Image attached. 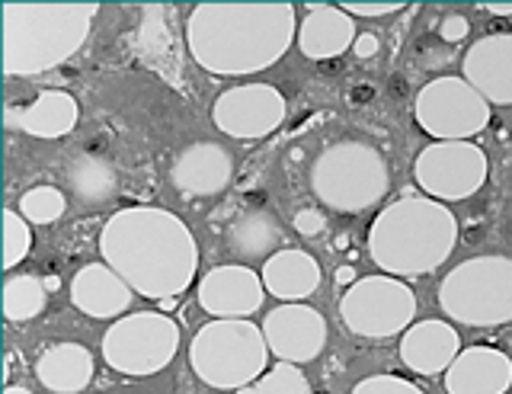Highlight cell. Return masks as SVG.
<instances>
[{
	"label": "cell",
	"mask_w": 512,
	"mask_h": 394,
	"mask_svg": "<svg viewBox=\"0 0 512 394\" xmlns=\"http://www.w3.org/2000/svg\"><path fill=\"white\" fill-rule=\"evenodd\" d=\"M103 263L144 298H176L199 266L196 238L180 215L154 206H128L100 234Z\"/></svg>",
	"instance_id": "cell-1"
},
{
	"label": "cell",
	"mask_w": 512,
	"mask_h": 394,
	"mask_svg": "<svg viewBox=\"0 0 512 394\" xmlns=\"http://www.w3.org/2000/svg\"><path fill=\"white\" fill-rule=\"evenodd\" d=\"M292 7L202 4L189 17L192 58L212 74H250L285 55L292 39Z\"/></svg>",
	"instance_id": "cell-2"
},
{
	"label": "cell",
	"mask_w": 512,
	"mask_h": 394,
	"mask_svg": "<svg viewBox=\"0 0 512 394\" xmlns=\"http://www.w3.org/2000/svg\"><path fill=\"white\" fill-rule=\"evenodd\" d=\"M96 4H7L4 68L7 74H42L84 45Z\"/></svg>",
	"instance_id": "cell-3"
},
{
	"label": "cell",
	"mask_w": 512,
	"mask_h": 394,
	"mask_svg": "<svg viewBox=\"0 0 512 394\" xmlns=\"http://www.w3.org/2000/svg\"><path fill=\"white\" fill-rule=\"evenodd\" d=\"M455 218L432 202H397L372 228V257L391 273H426L448 257Z\"/></svg>",
	"instance_id": "cell-4"
},
{
	"label": "cell",
	"mask_w": 512,
	"mask_h": 394,
	"mask_svg": "<svg viewBox=\"0 0 512 394\" xmlns=\"http://www.w3.org/2000/svg\"><path fill=\"white\" fill-rule=\"evenodd\" d=\"M189 362L205 385L221 391L244 388L266 366V340L247 321H215L192 340Z\"/></svg>",
	"instance_id": "cell-5"
},
{
	"label": "cell",
	"mask_w": 512,
	"mask_h": 394,
	"mask_svg": "<svg viewBox=\"0 0 512 394\" xmlns=\"http://www.w3.org/2000/svg\"><path fill=\"white\" fill-rule=\"evenodd\" d=\"M314 193L340 212H359L388 186V167L368 145H336L317 157L311 173Z\"/></svg>",
	"instance_id": "cell-6"
},
{
	"label": "cell",
	"mask_w": 512,
	"mask_h": 394,
	"mask_svg": "<svg viewBox=\"0 0 512 394\" xmlns=\"http://www.w3.org/2000/svg\"><path fill=\"white\" fill-rule=\"evenodd\" d=\"M442 305L464 324H500L512 318V260H471L445 279Z\"/></svg>",
	"instance_id": "cell-7"
},
{
	"label": "cell",
	"mask_w": 512,
	"mask_h": 394,
	"mask_svg": "<svg viewBox=\"0 0 512 394\" xmlns=\"http://www.w3.org/2000/svg\"><path fill=\"white\" fill-rule=\"evenodd\" d=\"M180 330L164 311H138L119 318L103 337V359L122 375H154L170 366Z\"/></svg>",
	"instance_id": "cell-8"
},
{
	"label": "cell",
	"mask_w": 512,
	"mask_h": 394,
	"mask_svg": "<svg viewBox=\"0 0 512 394\" xmlns=\"http://www.w3.org/2000/svg\"><path fill=\"white\" fill-rule=\"evenodd\" d=\"M416 311V298L410 289L391 279H368L352 286L343 298L346 324L365 337H388L397 334Z\"/></svg>",
	"instance_id": "cell-9"
},
{
	"label": "cell",
	"mask_w": 512,
	"mask_h": 394,
	"mask_svg": "<svg viewBox=\"0 0 512 394\" xmlns=\"http://www.w3.org/2000/svg\"><path fill=\"white\" fill-rule=\"evenodd\" d=\"M285 116V103L276 87L244 84L224 90L215 103V125L234 138H263Z\"/></svg>",
	"instance_id": "cell-10"
},
{
	"label": "cell",
	"mask_w": 512,
	"mask_h": 394,
	"mask_svg": "<svg viewBox=\"0 0 512 394\" xmlns=\"http://www.w3.org/2000/svg\"><path fill=\"white\" fill-rule=\"evenodd\" d=\"M416 113H420L423 129L436 135H474L487 122V109L477 100V93H471V87L455 77L429 84L420 93Z\"/></svg>",
	"instance_id": "cell-11"
},
{
	"label": "cell",
	"mask_w": 512,
	"mask_h": 394,
	"mask_svg": "<svg viewBox=\"0 0 512 394\" xmlns=\"http://www.w3.org/2000/svg\"><path fill=\"white\" fill-rule=\"evenodd\" d=\"M416 177L429 193L458 199L484 180V157L474 145H432L416 164Z\"/></svg>",
	"instance_id": "cell-12"
},
{
	"label": "cell",
	"mask_w": 512,
	"mask_h": 394,
	"mask_svg": "<svg viewBox=\"0 0 512 394\" xmlns=\"http://www.w3.org/2000/svg\"><path fill=\"white\" fill-rule=\"evenodd\" d=\"M234 161L215 141H196V145L183 148L170 164V183L189 199L218 196L224 186L231 183Z\"/></svg>",
	"instance_id": "cell-13"
},
{
	"label": "cell",
	"mask_w": 512,
	"mask_h": 394,
	"mask_svg": "<svg viewBox=\"0 0 512 394\" xmlns=\"http://www.w3.org/2000/svg\"><path fill=\"white\" fill-rule=\"evenodd\" d=\"M269 350L288 362H308L324 346V318L314 308L304 305H282L269 311L263 324Z\"/></svg>",
	"instance_id": "cell-14"
},
{
	"label": "cell",
	"mask_w": 512,
	"mask_h": 394,
	"mask_svg": "<svg viewBox=\"0 0 512 394\" xmlns=\"http://www.w3.org/2000/svg\"><path fill=\"white\" fill-rule=\"evenodd\" d=\"M199 305L224 321L244 318L263 305V282L247 266H215L199 286Z\"/></svg>",
	"instance_id": "cell-15"
},
{
	"label": "cell",
	"mask_w": 512,
	"mask_h": 394,
	"mask_svg": "<svg viewBox=\"0 0 512 394\" xmlns=\"http://www.w3.org/2000/svg\"><path fill=\"white\" fill-rule=\"evenodd\" d=\"M71 302L87 318H119L132 305V289L106 263H87L71 282Z\"/></svg>",
	"instance_id": "cell-16"
},
{
	"label": "cell",
	"mask_w": 512,
	"mask_h": 394,
	"mask_svg": "<svg viewBox=\"0 0 512 394\" xmlns=\"http://www.w3.org/2000/svg\"><path fill=\"white\" fill-rule=\"evenodd\" d=\"M7 122L36 138H61L77 125V103L64 90H42L23 106H7Z\"/></svg>",
	"instance_id": "cell-17"
},
{
	"label": "cell",
	"mask_w": 512,
	"mask_h": 394,
	"mask_svg": "<svg viewBox=\"0 0 512 394\" xmlns=\"http://www.w3.org/2000/svg\"><path fill=\"white\" fill-rule=\"evenodd\" d=\"M39 382L55 394H77L93 378V356L80 343H55L36 362Z\"/></svg>",
	"instance_id": "cell-18"
},
{
	"label": "cell",
	"mask_w": 512,
	"mask_h": 394,
	"mask_svg": "<svg viewBox=\"0 0 512 394\" xmlns=\"http://www.w3.org/2000/svg\"><path fill=\"white\" fill-rule=\"evenodd\" d=\"M468 74L496 103H512V36L480 39L468 55Z\"/></svg>",
	"instance_id": "cell-19"
},
{
	"label": "cell",
	"mask_w": 512,
	"mask_h": 394,
	"mask_svg": "<svg viewBox=\"0 0 512 394\" xmlns=\"http://www.w3.org/2000/svg\"><path fill=\"white\" fill-rule=\"evenodd\" d=\"M509 385V362L496 350H468L452 372H448V391L452 394H500Z\"/></svg>",
	"instance_id": "cell-20"
},
{
	"label": "cell",
	"mask_w": 512,
	"mask_h": 394,
	"mask_svg": "<svg viewBox=\"0 0 512 394\" xmlns=\"http://www.w3.org/2000/svg\"><path fill=\"white\" fill-rule=\"evenodd\" d=\"M263 282L272 295L279 298H304L317 289L320 266L314 257L301 254V250H279L263 266Z\"/></svg>",
	"instance_id": "cell-21"
},
{
	"label": "cell",
	"mask_w": 512,
	"mask_h": 394,
	"mask_svg": "<svg viewBox=\"0 0 512 394\" xmlns=\"http://www.w3.org/2000/svg\"><path fill=\"white\" fill-rule=\"evenodd\" d=\"M352 42V23L336 7H311L308 20L301 26V52L327 61L330 55L340 58Z\"/></svg>",
	"instance_id": "cell-22"
},
{
	"label": "cell",
	"mask_w": 512,
	"mask_h": 394,
	"mask_svg": "<svg viewBox=\"0 0 512 394\" xmlns=\"http://www.w3.org/2000/svg\"><path fill=\"white\" fill-rule=\"evenodd\" d=\"M224 241L237 260H263L279 247V225L266 209H247L228 225Z\"/></svg>",
	"instance_id": "cell-23"
},
{
	"label": "cell",
	"mask_w": 512,
	"mask_h": 394,
	"mask_svg": "<svg viewBox=\"0 0 512 394\" xmlns=\"http://www.w3.org/2000/svg\"><path fill=\"white\" fill-rule=\"evenodd\" d=\"M68 186L87 209H96L116 199L119 177H116V167H112L106 157L77 154L68 164Z\"/></svg>",
	"instance_id": "cell-24"
},
{
	"label": "cell",
	"mask_w": 512,
	"mask_h": 394,
	"mask_svg": "<svg viewBox=\"0 0 512 394\" xmlns=\"http://www.w3.org/2000/svg\"><path fill=\"white\" fill-rule=\"evenodd\" d=\"M455 353V334L439 321H426L404 337V359L416 372H436Z\"/></svg>",
	"instance_id": "cell-25"
},
{
	"label": "cell",
	"mask_w": 512,
	"mask_h": 394,
	"mask_svg": "<svg viewBox=\"0 0 512 394\" xmlns=\"http://www.w3.org/2000/svg\"><path fill=\"white\" fill-rule=\"evenodd\" d=\"M45 282L36 276H10L4 286L7 321H32L45 311Z\"/></svg>",
	"instance_id": "cell-26"
},
{
	"label": "cell",
	"mask_w": 512,
	"mask_h": 394,
	"mask_svg": "<svg viewBox=\"0 0 512 394\" xmlns=\"http://www.w3.org/2000/svg\"><path fill=\"white\" fill-rule=\"evenodd\" d=\"M64 209H68V199H64V193L55 186H32L20 196V215L26 222H36V225L58 222Z\"/></svg>",
	"instance_id": "cell-27"
},
{
	"label": "cell",
	"mask_w": 512,
	"mask_h": 394,
	"mask_svg": "<svg viewBox=\"0 0 512 394\" xmlns=\"http://www.w3.org/2000/svg\"><path fill=\"white\" fill-rule=\"evenodd\" d=\"M32 250V228L26 225V218L16 212V209H7L4 212V266L13 270L16 263L26 260V254Z\"/></svg>",
	"instance_id": "cell-28"
},
{
	"label": "cell",
	"mask_w": 512,
	"mask_h": 394,
	"mask_svg": "<svg viewBox=\"0 0 512 394\" xmlns=\"http://www.w3.org/2000/svg\"><path fill=\"white\" fill-rule=\"evenodd\" d=\"M256 394H308V385H304V378H301V372L298 369H292V366H276L272 369L263 382H256V388H253Z\"/></svg>",
	"instance_id": "cell-29"
},
{
	"label": "cell",
	"mask_w": 512,
	"mask_h": 394,
	"mask_svg": "<svg viewBox=\"0 0 512 394\" xmlns=\"http://www.w3.org/2000/svg\"><path fill=\"white\" fill-rule=\"evenodd\" d=\"M352 394H423L420 388L397 382V378H372V382L359 385Z\"/></svg>",
	"instance_id": "cell-30"
},
{
	"label": "cell",
	"mask_w": 512,
	"mask_h": 394,
	"mask_svg": "<svg viewBox=\"0 0 512 394\" xmlns=\"http://www.w3.org/2000/svg\"><path fill=\"white\" fill-rule=\"evenodd\" d=\"M295 231L304 234V238H317L320 231H324V215L308 209V212H298L295 215Z\"/></svg>",
	"instance_id": "cell-31"
},
{
	"label": "cell",
	"mask_w": 512,
	"mask_h": 394,
	"mask_svg": "<svg viewBox=\"0 0 512 394\" xmlns=\"http://www.w3.org/2000/svg\"><path fill=\"white\" fill-rule=\"evenodd\" d=\"M375 97H378V87H375V84H368V81H362V84H352V87H349L346 103H349L352 109H359V106H368Z\"/></svg>",
	"instance_id": "cell-32"
},
{
	"label": "cell",
	"mask_w": 512,
	"mask_h": 394,
	"mask_svg": "<svg viewBox=\"0 0 512 394\" xmlns=\"http://www.w3.org/2000/svg\"><path fill=\"white\" fill-rule=\"evenodd\" d=\"M464 33H468V20H464V17H448L445 26H442V39L445 42H458Z\"/></svg>",
	"instance_id": "cell-33"
},
{
	"label": "cell",
	"mask_w": 512,
	"mask_h": 394,
	"mask_svg": "<svg viewBox=\"0 0 512 394\" xmlns=\"http://www.w3.org/2000/svg\"><path fill=\"white\" fill-rule=\"evenodd\" d=\"M346 10L359 13V17H381V13H394V10H400V4H384V7H372V4H346Z\"/></svg>",
	"instance_id": "cell-34"
},
{
	"label": "cell",
	"mask_w": 512,
	"mask_h": 394,
	"mask_svg": "<svg viewBox=\"0 0 512 394\" xmlns=\"http://www.w3.org/2000/svg\"><path fill=\"white\" fill-rule=\"evenodd\" d=\"M106 151H109V138H106V135H93V138H87L84 154H90V157H106Z\"/></svg>",
	"instance_id": "cell-35"
},
{
	"label": "cell",
	"mask_w": 512,
	"mask_h": 394,
	"mask_svg": "<svg viewBox=\"0 0 512 394\" xmlns=\"http://www.w3.org/2000/svg\"><path fill=\"white\" fill-rule=\"evenodd\" d=\"M378 52V39L375 36H359L356 39V55L368 58V55H375Z\"/></svg>",
	"instance_id": "cell-36"
},
{
	"label": "cell",
	"mask_w": 512,
	"mask_h": 394,
	"mask_svg": "<svg viewBox=\"0 0 512 394\" xmlns=\"http://www.w3.org/2000/svg\"><path fill=\"white\" fill-rule=\"evenodd\" d=\"M407 90H410V87H407V81H404L400 74H394L391 81H388V93H391L394 100H404V97H407Z\"/></svg>",
	"instance_id": "cell-37"
},
{
	"label": "cell",
	"mask_w": 512,
	"mask_h": 394,
	"mask_svg": "<svg viewBox=\"0 0 512 394\" xmlns=\"http://www.w3.org/2000/svg\"><path fill=\"white\" fill-rule=\"evenodd\" d=\"M320 74H324V77L343 74V58H327V61H320Z\"/></svg>",
	"instance_id": "cell-38"
},
{
	"label": "cell",
	"mask_w": 512,
	"mask_h": 394,
	"mask_svg": "<svg viewBox=\"0 0 512 394\" xmlns=\"http://www.w3.org/2000/svg\"><path fill=\"white\" fill-rule=\"evenodd\" d=\"M266 189H256V193H250L247 196V202H250V209H266Z\"/></svg>",
	"instance_id": "cell-39"
},
{
	"label": "cell",
	"mask_w": 512,
	"mask_h": 394,
	"mask_svg": "<svg viewBox=\"0 0 512 394\" xmlns=\"http://www.w3.org/2000/svg\"><path fill=\"white\" fill-rule=\"evenodd\" d=\"M487 29H490V33H506V20L490 17V20H487Z\"/></svg>",
	"instance_id": "cell-40"
},
{
	"label": "cell",
	"mask_w": 512,
	"mask_h": 394,
	"mask_svg": "<svg viewBox=\"0 0 512 394\" xmlns=\"http://www.w3.org/2000/svg\"><path fill=\"white\" fill-rule=\"evenodd\" d=\"M352 276H356V273H352V270H349V266H343V270H340V273H336V279H340V282H352Z\"/></svg>",
	"instance_id": "cell-41"
},
{
	"label": "cell",
	"mask_w": 512,
	"mask_h": 394,
	"mask_svg": "<svg viewBox=\"0 0 512 394\" xmlns=\"http://www.w3.org/2000/svg\"><path fill=\"white\" fill-rule=\"evenodd\" d=\"M490 13H496V17H509L512 7H490Z\"/></svg>",
	"instance_id": "cell-42"
},
{
	"label": "cell",
	"mask_w": 512,
	"mask_h": 394,
	"mask_svg": "<svg viewBox=\"0 0 512 394\" xmlns=\"http://www.w3.org/2000/svg\"><path fill=\"white\" fill-rule=\"evenodd\" d=\"M4 394H32V391H29V388H20V385H10Z\"/></svg>",
	"instance_id": "cell-43"
},
{
	"label": "cell",
	"mask_w": 512,
	"mask_h": 394,
	"mask_svg": "<svg viewBox=\"0 0 512 394\" xmlns=\"http://www.w3.org/2000/svg\"><path fill=\"white\" fill-rule=\"evenodd\" d=\"M45 289H48V292H55V289H58V279H55V276H48V279H45Z\"/></svg>",
	"instance_id": "cell-44"
},
{
	"label": "cell",
	"mask_w": 512,
	"mask_h": 394,
	"mask_svg": "<svg viewBox=\"0 0 512 394\" xmlns=\"http://www.w3.org/2000/svg\"><path fill=\"white\" fill-rule=\"evenodd\" d=\"M160 308H164V311L176 308V298H164V302H160Z\"/></svg>",
	"instance_id": "cell-45"
},
{
	"label": "cell",
	"mask_w": 512,
	"mask_h": 394,
	"mask_svg": "<svg viewBox=\"0 0 512 394\" xmlns=\"http://www.w3.org/2000/svg\"><path fill=\"white\" fill-rule=\"evenodd\" d=\"M320 394H327V391H320Z\"/></svg>",
	"instance_id": "cell-46"
}]
</instances>
